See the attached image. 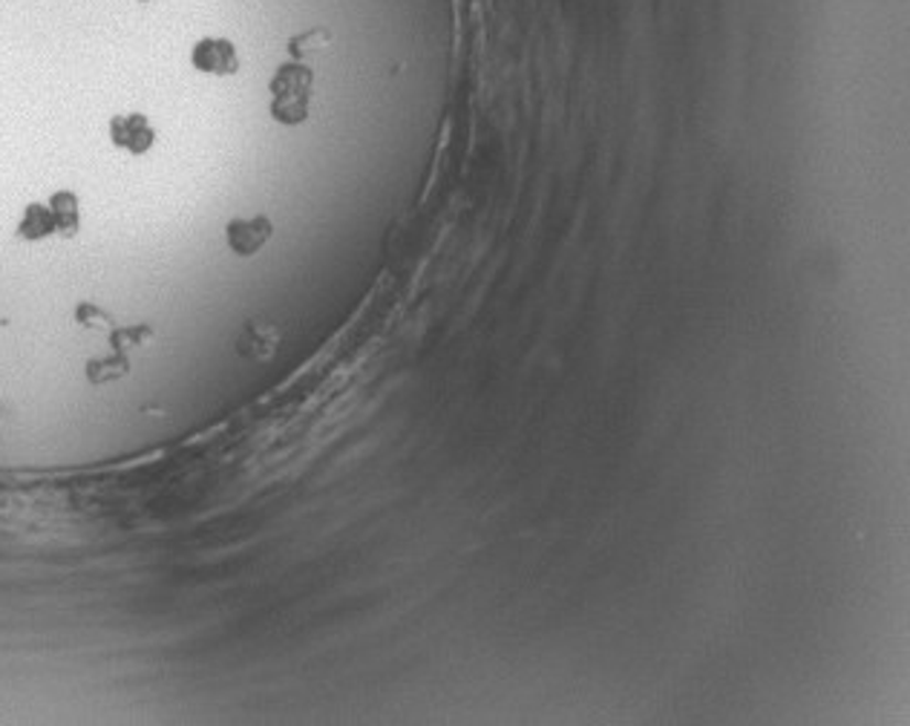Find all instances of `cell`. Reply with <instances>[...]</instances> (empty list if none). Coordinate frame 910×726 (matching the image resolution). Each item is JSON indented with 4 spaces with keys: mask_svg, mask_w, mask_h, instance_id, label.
<instances>
[{
    "mask_svg": "<svg viewBox=\"0 0 910 726\" xmlns=\"http://www.w3.org/2000/svg\"><path fill=\"white\" fill-rule=\"evenodd\" d=\"M271 90V119L283 128H297L308 119L312 110L314 73L306 64H283L269 84Z\"/></svg>",
    "mask_w": 910,
    "mask_h": 726,
    "instance_id": "obj_1",
    "label": "cell"
},
{
    "mask_svg": "<svg viewBox=\"0 0 910 726\" xmlns=\"http://www.w3.org/2000/svg\"><path fill=\"white\" fill-rule=\"evenodd\" d=\"M110 139L116 148L128 150L133 156H144L156 142V130L142 112H124V116H112Z\"/></svg>",
    "mask_w": 910,
    "mask_h": 726,
    "instance_id": "obj_2",
    "label": "cell"
},
{
    "mask_svg": "<svg viewBox=\"0 0 910 726\" xmlns=\"http://www.w3.org/2000/svg\"><path fill=\"white\" fill-rule=\"evenodd\" d=\"M191 64L205 75H237L239 55L228 37H202L191 53Z\"/></svg>",
    "mask_w": 910,
    "mask_h": 726,
    "instance_id": "obj_3",
    "label": "cell"
},
{
    "mask_svg": "<svg viewBox=\"0 0 910 726\" xmlns=\"http://www.w3.org/2000/svg\"><path fill=\"white\" fill-rule=\"evenodd\" d=\"M271 237H274V223L266 214L251 219H231L225 228L228 248L239 257H254L260 248H266Z\"/></svg>",
    "mask_w": 910,
    "mask_h": 726,
    "instance_id": "obj_4",
    "label": "cell"
},
{
    "mask_svg": "<svg viewBox=\"0 0 910 726\" xmlns=\"http://www.w3.org/2000/svg\"><path fill=\"white\" fill-rule=\"evenodd\" d=\"M280 344V332L271 323H248L239 335L237 353L248 360H269Z\"/></svg>",
    "mask_w": 910,
    "mask_h": 726,
    "instance_id": "obj_5",
    "label": "cell"
},
{
    "mask_svg": "<svg viewBox=\"0 0 910 726\" xmlns=\"http://www.w3.org/2000/svg\"><path fill=\"white\" fill-rule=\"evenodd\" d=\"M50 234H55V219L50 205H26L21 223H18V237L26 242L46 240Z\"/></svg>",
    "mask_w": 910,
    "mask_h": 726,
    "instance_id": "obj_6",
    "label": "cell"
},
{
    "mask_svg": "<svg viewBox=\"0 0 910 726\" xmlns=\"http://www.w3.org/2000/svg\"><path fill=\"white\" fill-rule=\"evenodd\" d=\"M50 210H53L55 231L64 234V237H75V234H78V225H82L78 196L69 194V191H58V194H53V199H50Z\"/></svg>",
    "mask_w": 910,
    "mask_h": 726,
    "instance_id": "obj_7",
    "label": "cell"
},
{
    "mask_svg": "<svg viewBox=\"0 0 910 726\" xmlns=\"http://www.w3.org/2000/svg\"><path fill=\"white\" fill-rule=\"evenodd\" d=\"M128 372H130V360H128V355L121 353V349H116L112 358L90 360V364H87V378H90L93 383L116 381V378H124Z\"/></svg>",
    "mask_w": 910,
    "mask_h": 726,
    "instance_id": "obj_8",
    "label": "cell"
},
{
    "mask_svg": "<svg viewBox=\"0 0 910 726\" xmlns=\"http://www.w3.org/2000/svg\"><path fill=\"white\" fill-rule=\"evenodd\" d=\"M326 41H328V32H323V30L306 32V35H300V37H294V41H292V55H294V58H303L306 53L321 50Z\"/></svg>",
    "mask_w": 910,
    "mask_h": 726,
    "instance_id": "obj_9",
    "label": "cell"
},
{
    "mask_svg": "<svg viewBox=\"0 0 910 726\" xmlns=\"http://www.w3.org/2000/svg\"><path fill=\"white\" fill-rule=\"evenodd\" d=\"M144 3H148V0H144Z\"/></svg>",
    "mask_w": 910,
    "mask_h": 726,
    "instance_id": "obj_10",
    "label": "cell"
}]
</instances>
